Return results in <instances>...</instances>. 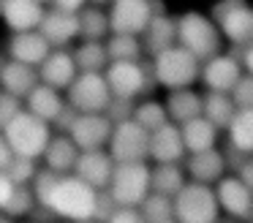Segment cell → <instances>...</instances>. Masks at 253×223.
I'll list each match as a JSON object with an SVG mask.
<instances>
[{"instance_id":"24","label":"cell","mask_w":253,"mask_h":223,"mask_svg":"<svg viewBox=\"0 0 253 223\" xmlns=\"http://www.w3.org/2000/svg\"><path fill=\"white\" fill-rule=\"evenodd\" d=\"M39 85H41L39 68L25 65V63H14V60L6 57L3 74H0V90H6V92H11V95H17L25 101Z\"/></svg>"},{"instance_id":"1","label":"cell","mask_w":253,"mask_h":223,"mask_svg":"<svg viewBox=\"0 0 253 223\" xmlns=\"http://www.w3.org/2000/svg\"><path fill=\"white\" fill-rule=\"evenodd\" d=\"M41 207H46L57 221H71V223L95 221L98 190L82 182L77 174H63V177L55 179V185L46 193V199L41 201Z\"/></svg>"},{"instance_id":"41","label":"cell","mask_w":253,"mask_h":223,"mask_svg":"<svg viewBox=\"0 0 253 223\" xmlns=\"http://www.w3.org/2000/svg\"><path fill=\"white\" fill-rule=\"evenodd\" d=\"M87 5H90V0H52V8H55V11L74 14V16H79Z\"/></svg>"},{"instance_id":"29","label":"cell","mask_w":253,"mask_h":223,"mask_svg":"<svg viewBox=\"0 0 253 223\" xmlns=\"http://www.w3.org/2000/svg\"><path fill=\"white\" fill-rule=\"evenodd\" d=\"M71 52L79 74H106L112 63L109 54H106V41H79Z\"/></svg>"},{"instance_id":"10","label":"cell","mask_w":253,"mask_h":223,"mask_svg":"<svg viewBox=\"0 0 253 223\" xmlns=\"http://www.w3.org/2000/svg\"><path fill=\"white\" fill-rule=\"evenodd\" d=\"M104 76L112 90V98H117V101H142L153 85L150 82L153 71L147 74L144 63H109Z\"/></svg>"},{"instance_id":"7","label":"cell","mask_w":253,"mask_h":223,"mask_svg":"<svg viewBox=\"0 0 253 223\" xmlns=\"http://www.w3.org/2000/svg\"><path fill=\"white\" fill-rule=\"evenodd\" d=\"M106 193L117 207H142V201L153 193L150 163H117Z\"/></svg>"},{"instance_id":"53","label":"cell","mask_w":253,"mask_h":223,"mask_svg":"<svg viewBox=\"0 0 253 223\" xmlns=\"http://www.w3.org/2000/svg\"><path fill=\"white\" fill-rule=\"evenodd\" d=\"M28 223H36V221H28Z\"/></svg>"},{"instance_id":"3","label":"cell","mask_w":253,"mask_h":223,"mask_svg":"<svg viewBox=\"0 0 253 223\" xmlns=\"http://www.w3.org/2000/svg\"><path fill=\"white\" fill-rule=\"evenodd\" d=\"M153 82L164 90H188L199 82L202 63L182 46H171L153 57Z\"/></svg>"},{"instance_id":"23","label":"cell","mask_w":253,"mask_h":223,"mask_svg":"<svg viewBox=\"0 0 253 223\" xmlns=\"http://www.w3.org/2000/svg\"><path fill=\"white\" fill-rule=\"evenodd\" d=\"M79 155H82V152H79V147L71 141V136L68 134H55L41 161H44V169H49V172H55V174L63 177V174H74Z\"/></svg>"},{"instance_id":"6","label":"cell","mask_w":253,"mask_h":223,"mask_svg":"<svg viewBox=\"0 0 253 223\" xmlns=\"http://www.w3.org/2000/svg\"><path fill=\"white\" fill-rule=\"evenodd\" d=\"M210 16L218 25L223 41L240 49L253 44V5L248 0H218L210 8Z\"/></svg>"},{"instance_id":"43","label":"cell","mask_w":253,"mask_h":223,"mask_svg":"<svg viewBox=\"0 0 253 223\" xmlns=\"http://www.w3.org/2000/svg\"><path fill=\"white\" fill-rule=\"evenodd\" d=\"M234 174H237V177H240V179H242V182H245V185H248V188H251V190H253V155H248V158H245V161H242V166H240V169H237V172H234Z\"/></svg>"},{"instance_id":"31","label":"cell","mask_w":253,"mask_h":223,"mask_svg":"<svg viewBox=\"0 0 253 223\" xmlns=\"http://www.w3.org/2000/svg\"><path fill=\"white\" fill-rule=\"evenodd\" d=\"M237 114V106L231 101L229 92H204V106H202V117L210 120L218 131H226L231 125Z\"/></svg>"},{"instance_id":"11","label":"cell","mask_w":253,"mask_h":223,"mask_svg":"<svg viewBox=\"0 0 253 223\" xmlns=\"http://www.w3.org/2000/svg\"><path fill=\"white\" fill-rule=\"evenodd\" d=\"M153 3L150 0H115L109 5V27L115 36L142 38L153 22Z\"/></svg>"},{"instance_id":"22","label":"cell","mask_w":253,"mask_h":223,"mask_svg":"<svg viewBox=\"0 0 253 223\" xmlns=\"http://www.w3.org/2000/svg\"><path fill=\"white\" fill-rule=\"evenodd\" d=\"M68 101H66V92L55 90V87H46V85H39L28 98H25V112L36 114L39 120L55 125L60 120V114L66 112Z\"/></svg>"},{"instance_id":"12","label":"cell","mask_w":253,"mask_h":223,"mask_svg":"<svg viewBox=\"0 0 253 223\" xmlns=\"http://www.w3.org/2000/svg\"><path fill=\"white\" fill-rule=\"evenodd\" d=\"M242 76H245V71H242L240 57H234L229 52H220L202 63L199 82L207 87V92H229L231 95V90L237 87V82Z\"/></svg>"},{"instance_id":"38","label":"cell","mask_w":253,"mask_h":223,"mask_svg":"<svg viewBox=\"0 0 253 223\" xmlns=\"http://www.w3.org/2000/svg\"><path fill=\"white\" fill-rule=\"evenodd\" d=\"M22 109H25L22 98L11 95V92H6V90H0V134L14 123V117H17Z\"/></svg>"},{"instance_id":"35","label":"cell","mask_w":253,"mask_h":223,"mask_svg":"<svg viewBox=\"0 0 253 223\" xmlns=\"http://www.w3.org/2000/svg\"><path fill=\"white\" fill-rule=\"evenodd\" d=\"M39 199H36L33 188L30 185H17V190H14V196L8 199V204L3 207L0 212H6V215H11L14 221H22V218H33V212L39 210Z\"/></svg>"},{"instance_id":"44","label":"cell","mask_w":253,"mask_h":223,"mask_svg":"<svg viewBox=\"0 0 253 223\" xmlns=\"http://www.w3.org/2000/svg\"><path fill=\"white\" fill-rule=\"evenodd\" d=\"M11 161H14V150L8 147L6 136L0 134V172H6V169L11 166Z\"/></svg>"},{"instance_id":"2","label":"cell","mask_w":253,"mask_h":223,"mask_svg":"<svg viewBox=\"0 0 253 223\" xmlns=\"http://www.w3.org/2000/svg\"><path fill=\"white\" fill-rule=\"evenodd\" d=\"M177 46H182L185 52H191L199 63H204V60L220 54L223 36H220L218 25L212 22L210 14L188 8L177 16Z\"/></svg>"},{"instance_id":"19","label":"cell","mask_w":253,"mask_h":223,"mask_svg":"<svg viewBox=\"0 0 253 223\" xmlns=\"http://www.w3.org/2000/svg\"><path fill=\"white\" fill-rule=\"evenodd\" d=\"M188 172L191 182H202V185H218L226 177V155L220 150H207V152H193L182 161Z\"/></svg>"},{"instance_id":"47","label":"cell","mask_w":253,"mask_h":223,"mask_svg":"<svg viewBox=\"0 0 253 223\" xmlns=\"http://www.w3.org/2000/svg\"><path fill=\"white\" fill-rule=\"evenodd\" d=\"M0 223H17V221L11 215H6V212H0Z\"/></svg>"},{"instance_id":"20","label":"cell","mask_w":253,"mask_h":223,"mask_svg":"<svg viewBox=\"0 0 253 223\" xmlns=\"http://www.w3.org/2000/svg\"><path fill=\"white\" fill-rule=\"evenodd\" d=\"M188 158L180 125L169 123L161 131L150 134V161L153 163H182Z\"/></svg>"},{"instance_id":"33","label":"cell","mask_w":253,"mask_h":223,"mask_svg":"<svg viewBox=\"0 0 253 223\" xmlns=\"http://www.w3.org/2000/svg\"><path fill=\"white\" fill-rule=\"evenodd\" d=\"M229 147L242 155H253V109H237L231 125L226 128Z\"/></svg>"},{"instance_id":"16","label":"cell","mask_w":253,"mask_h":223,"mask_svg":"<svg viewBox=\"0 0 253 223\" xmlns=\"http://www.w3.org/2000/svg\"><path fill=\"white\" fill-rule=\"evenodd\" d=\"M52 46L39 30H30V33H11L6 44V57L14 60V63H25V65H33L39 68L46 57H49Z\"/></svg>"},{"instance_id":"4","label":"cell","mask_w":253,"mask_h":223,"mask_svg":"<svg viewBox=\"0 0 253 223\" xmlns=\"http://www.w3.org/2000/svg\"><path fill=\"white\" fill-rule=\"evenodd\" d=\"M3 136H6L8 147L14 150V155H17V158L41 161L55 134H52V125L49 123H44V120H39L36 114H30V112H25V109H22V112L14 117V123L3 131Z\"/></svg>"},{"instance_id":"45","label":"cell","mask_w":253,"mask_h":223,"mask_svg":"<svg viewBox=\"0 0 253 223\" xmlns=\"http://www.w3.org/2000/svg\"><path fill=\"white\" fill-rule=\"evenodd\" d=\"M240 63H242V71H245L248 76H253V44H248L240 52Z\"/></svg>"},{"instance_id":"39","label":"cell","mask_w":253,"mask_h":223,"mask_svg":"<svg viewBox=\"0 0 253 223\" xmlns=\"http://www.w3.org/2000/svg\"><path fill=\"white\" fill-rule=\"evenodd\" d=\"M231 101L237 109H253V76H242L237 87L231 90Z\"/></svg>"},{"instance_id":"28","label":"cell","mask_w":253,"mask_h":223,"mask_svg":"<svg viewBox=\"0 0 253 223\" xmlns=\"http://www.w3.org/2000/svg\"><path fill=\"white\" fill-rule=\"evenodd\" d=\"M180 131H182V141H185L188 155H193V152L218 150V136H220V131L215 128L210 120L196 117V120H191V123L180 125Z\"/></svg>"},{"instance_id":"46","label":"cell","mask_w":253,"mask_h":223,"mask_svg":"<svg viewBox=\"0 0 253 223\" xmlns=\"http://www.w3.org/2000/svg\"><path fill=\"white\" fill-rule=\"evenodd\" d=\"M115 0H90V5H101V8H106V5H112Z\"/></svg>"},{"instance_id":"50","label":"cell","mask_w":253,"mask_h":223,"mask_svg":"<svg viewBox=\"0 0 253 223\" xmlns=\"http://www.w3.org/2000/svg\"><path fill=\"white\" fill-rule=\"evenodd\" d=\"M39 3H44V5H46V3H52V0H39Z\"/></svg>"},{"instance_id":"8","label":"cell","mask_w":253,"mask_h":223,"mask_svg":"<svg viewBox=\"0 0 253 223\" xmlns=\"http://www.w3.org/2000/svg\"><path fill=\"white\" fill-rule=\"evenodd\" d=\"M66 101L77 114H106L112 103V90L104 74H79L66 90Z\"/></svg>"},{"instance_id":"32","label":"cell","mask_w":253,"mask_h":223,"mask_svg":"<svg viewBox=\"0 0 253 223\" xmlns=\"http://www.w3.org/2000/svg\"><path fill=\"white\" fill-rule=\"evenodd\" d=\"M131 120H136L147 134H155V131H161L164 125H169V112H166L164 98L147 95V98H142V101H136Z\"/></svg>"},{"instance_id":"37","label":"cell","mask_w":253,"mask_h":223,"mask_svg":"<svg viewBox=\"0 0 253 223\" xmlns=\"http://www.w3.org/2000/svg\"><path fill=\"white\" fill-rule=\"evenodd\" d=\"M39 161H30V158H17L14 155L11 166L6 169V174L11 177L14 185H33L36 174H39Z\"/></svg>"},{"instance_id":"26","label":"cell","mask_w":253,"mask_h":223,"mask_svg":"<svg viewBox=\"0 0 253 223\" xmlns=\"http://www.w3.org/2000/svg\"><path fill=\"white\" fill-rule=\"evenodd\" d=\"M142 46H144V52H147L150 57H155V54L177 46V16H169V14L153 16L150 27L142 36Z\"/></svg>"},{"instance_id":"42","label":"cell","mask_w":253,"mask_h":223,"mask_svg":"<svg viewBox=\"0 0 253 223\" xmlns=\"http://www.w3.org/2000/svg\"><path fill=\"white\" fill-rule=\"evenodd\" d=\"M14 190H17V185L11 182V177H8L6 172H0V210L8 204V199L14 196Z\"/></svg>"},{"instance_id":"14","label":"cell","mask_w":253,"mask_h":223,"mask_svg":"<svg viewBox=\"0 0 253 223\" xmlns=\"http://www.w3.org/2000/svg\"><path fill=\"white\" fill-rule=\"evenodd\" d=\"M215 196H218L220 215L231 218V221H245V223L253 218V190L237 174H226L215 185Z\"/></svg>"},{"instance_id":"13","label":"cell","mask_w":253,"mask_h":223,"mask_svg":"<svg viewBox=\"0 0 253 223\" xmlns=\"http://www.w3.org/2000/svg\"><path fill=\"white\" fill-rule=\"evenodd\" d=\"M112 131H115V123L106 114H77V120L68 128V136L79 147V152H93L109 147Z\"/></svg>"},{"instance_id":"5","label":"cell","mask_w":253,"mask_h":223,"mask_svg":"<svg viewBox=\"0 0 253 223\" xmlns=\"http://www.w3.org/2000/svg\"><path fill=\"white\" fill-rule=\"evenodd\" d=\"M220 207L212 185L191 182L174 196V223H218Z\"/></svg>"},{"instance_id":"17","label":"cell","mask_w":253,"mask_h":223,"mask_svg":"<svg viewBox=\"0 0 253 223\" xmlns=\"http://www.w3.org/2000/svg\"><path fill=\"white\" fill-rule=\"evenodd\" d=\"M115 166H117L115 158L106 150H93V152H82V155H79L74 174H77L82 182H87L90 188H95L98 193H104V190H109Z\"/></svg>"},{"instance_id":"54","label":"cell","mask_w":253,"mask_h":223,"mask_svg":"<svg viewBox=\"0 0 253 223\" xmlns=\"http://www.w3.org/2000/svg\"><path fill=\"white\" fill-rule=\"evenodd\" d=\"M169 223H174V221H169Z\"/></svg>"},{"instance_id":"49","label":"cell","mask_w":253,"mask_h":223,"mask_svg":"<svg viewBox=\"0 0 253 223\" xmlns=\"http://www.w3.org/2000/svg\"><path fill=\"white\" fill-rule=\"evenodd\" d=\"M52 223H71V221H52Z\"/></svg>"},{"instance_id":"25","label":"cell","mask_w":253,"mask_h":223,"mask_svg":"<svg viewBox=\"0 0 253 223\" xmlns=\"http://www.w3.org/2000/svg\"><path fill=\"white\" fill-rule=\"evenodd\" d=\"M164 103H166V112H169V123L185 125L191 120L202 117L204 95L196 92L193 87H188V90H171V92H166Z\"/></svg>"},{"instance_id":"15","label":"cell","mask_w":253,"mask_h":223,"mask_svg":"<svg viewBox=\"0 0 253 223\" xmlns=\"http://www.w3.org/2000/svg\"><path fill=\"white\" fill-rule=\"evenodd\" d=\"M79 76L77 60H74L71 49H52L49 57L39 65V79L41 85L55 87V90L66 92L68 87L74 85V79Z\"/></svg>"},{"instance_id":"27","label":"cell","mask_w":253,"mask_h":223,"mask_svg":"<svg viewBox=\"0 0 253 223\" xmlns=\"http://www.w3.org/2000/svg\"><path fill=\"white\" fill-rule=\"evenodd\" d=\"M150 185H153V193L174 199L188 185V172L182 163H153L150 166Z\"/></svg>"},{"instance_id":"48","label":"cell","mask_w":253,"mask_h":223,"mask_svg":"<svg viewBox=\"0 0 253 223\" xmlns=\"http://www.w3.org/2000/svg\"><path fill=\"white\" fill-rule=\"evenodd\" d=\"M3 65H6V57H3V54H0V74H3Z\"/></svg>"},{"instance_id":"52","label":"cell","mask_w":253,"mask_h":223,"mask_svg":"<svg viewBox=\"0 0 253 223\" xmlns=\"http://www.w3.org/2000/svg\"><path fill=\"white\" fill-rule=\"evenodd\" d=\"M248 223H253V218H251V221H248Z\"/></svg>"},{"instance_id":"51","label":"cell","mask_w":253,"mask_h":223,"mask_svg":"<svg viewBox=\"0 0 253 223\" xmlns=\"http://www.w3.org/2000/svg\"><path fill=\"white\" fill-rule=\"evenodd\" d=\"M3 3H6V0H0V5H3Z\"/></svg>"},{"instance_id":"18","label":"cell","mask_w":253,"mask_h":223,"mask_svg":"<svg viewBox=\"0 0 253 223\" xmlns=\"http://www.w3.org/2000/svg\"><path fill=\"white\" fill-rule=\"evenodd\" d=\"M44 16H46V8L39 0H6L0 5V19L11 33L39 30Z\"/></svg>"},{"instance_id":"21","label":"cell","mask_w":253,"mask_h":223,"mask_svg":"<svg viewBox=\"0 0 253 223\" xmlns=\"http://www.w3.org/2000/svg\"><path fill=\"white\" fill-rule=\"evenodd\" d=\"M39 33L49 41L52 49H68V44H74L79 38V16L46 8V16L41 22Z\"/></svg>"},{"instance_id":"36","label":"cell","mask_w":253,"mask_h":223,"mask_svg":"<svg viewBox=\"0 0 253 223\" xmlns=\"http://www.w3.org/2000/svg\"><path fill=\"white\" fill-rule=\"evenodd\" d=\"M139 212L144 215L147 223H169V221H174V199L161 196V193H150L142 201Z\"/></svg>"},{"instance_id":"34","label":"cell","mask_w":253,"mask_h":223,"mask_svg":"<svg viewBox=\"0 0 253 223\" xmlns=\"http://www.w3.org/2000/svg\"><path fill=\"white\" fill-rule=\"evenodd\" d=\"M106 54H109L112 63H142V57H144L142 38L115 36V33H112V36L106 38Z\"/></svg>"},{"instance_id":"9","label":"cell","mask_w":253,"mask_h":223,"mask_svg":"<svg viewBox=\"0 0 253 223\" xmlns=\"http://www.w3.org/2000/svg\"><path fill=\"white\" fill-rule=\"evenodd\" d=\"M106 152L115 158V163H147L150 161V134L136 120L115 123Z\"/></svg>"},{"instance_id":"30","label":"cell","mask_w":253,"mask_h":223,"mask_svg":"<svg viewBox=\"0 0 253 223\" xmlns=\"http://www.w3.org/2000/svg\"><path fill=\"white\" fill-rule=\"evenodd\" d=\"M112 36L109 27V8L87 5L79 14V41H106Z\"/></svg>"},{"instance_id":"40","label":"cell","mask_w":253,"mask_h":223,"mask_svg":"<svg viewBox=\"0 0 253 223\" xmlns=\"http://www.w3.org/2000/svg\"><path fill=\"white\" fill-rule=\"evenodd\" d=\"M106 223H147V221L139 212V207H117Z\"/></svg>"}]
</instances>
